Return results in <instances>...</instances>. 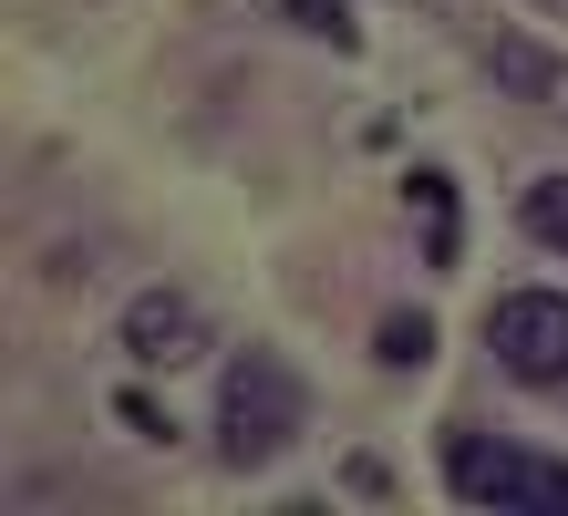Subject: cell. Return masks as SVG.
I'll return each mask as SVG.
<instances>
[{"mask_svg":"<svg viewBox=\"0 0 568 516\" xmlns=\"http://www.w3.org/2000/svg\"><path fill=\"white\" fill-rule=\"evenodd\" d=\"M445 496L496 506V516H568V465L527 455V444H507V434L455 424L445 434Z\"/></svg>","mask_w":568,"mask_h":516,"instance_id":"1","label":"cell"},{"mask_svg":"<svg viewBox=\"0 0 568 516\" xmlns=\"http://www.w3.org/2000/svg\"><path fill=\"white\" fill-rule=\"evenodd\" d=\"M486 352L517 372V383H568V300L548 290H507L486 321Z\"/></svg>","mask_w":568,"mask_h":516,"instance_id":"3","label":"cell"},{"mask_svg":"<svg viewBox=\"0 0 568 516\" xmlns=\"http://www.w3.org/2000/svg\"><path fill=\"white\" fill-rule=\"evenodd\" d=\"M404 196H414V217H424V259L455 269V249H465V227H455V176H445V165H414Z\"/></svg>","mask_w":568,"mask_h":516,"instance_id":"5","label":"cell"},{"mask_svg":"<svg viewBox=\"0 0 568 516\" xmlns=\"http://www.w3.org/2000/svg\"><path fill=\"white\" fill-rule=\"evenodd\" d=\"M186 341H196V321H186L176 290H145L135 310H124V352L135 362H186Z\"/></svg>","mask_w":568,"mask_h":516,"instance_id":"4","label":"cell"},{"mask_svg":"<svg viewBox=\"0 0 568 516\" xmlns=\"http://www.w3.org/2000/svg\"><path fill=\"white\" fill-rule=\"evenodd\" d=\"M342 486H352V496H393V475H383V455H352Z\"/></svg>","mask_w":568,"mask_h":516,"instance_id":"10","label":"cell"},{"mask_svg":"<svg viewBox=\"0 0 568 516\" xmlns=\"http://www.w3.org/2000/svg\"><path fill=\"white\" fill-rule=\"evenodd\" d=\"M114 424L135 434V444H176V424H165V403H145V393H114Z\"/></svg>","mask_w":568,"mask_h":516,"instance_id":"9","label":"cell"},{"mask_svg":"<svg viewBox=\"0 0 568 516\" xmlns=\"http://www.w3.org/2000/svg\"><path fill=\"white\" fill-rule=\"evenodd\" d=\"M373 352H383L393 372H424V362H434V321H424V310H393V321L373 331Z\"/></svg>","mask_w":568,"mask_h":516,"instance_id":"6","label":"cell"},{"mask_svg":"<svg viewBox=\"0 0 568 516\" xmlns=\"http://www.w3.org/2000/svg\"><path fill=\"white\" fill-rule=\"evenodd\" d=\"M517 217H527V237H548V249L568 259V176H548V186H527V206H517Z\"/></svg>","mask_w":568,"mask_h":516,"instance_id":"8","label":"cell"},{"mask_svg":"<svg viewBox=\"0 0 568 516\" xmlns=\"http://www.w3.org/2000/svg\"><path fill=\"white\" fill-rule=\"evenodd\" d=\"M280 21H300V31H311V42H331V52L362 42V21L342 11V0H280Z\"/></svg>","mask_w":568,"mask_h":516,"instance_id":"7","label":"cell"},{"mask_svg":"<svg viewBox=\"0 0 568 516\" xmlns=\"http://www.w3.org/2000/svg\"><path fill=\"white\" fill-rule=\"evenodd\" d=\"M300 424H311V393H300V372L280 352H239L217 372V455L227 465H270Z\"/></svg>","mask_w":568,"mask_h":516,"instance_id":"2","label":"cell"}]
</instances>
